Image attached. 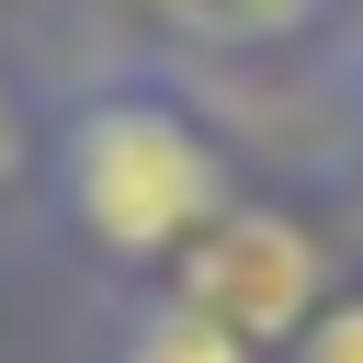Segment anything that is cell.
<instances>
[{
	"label": "cell",
	"instance_id": "6da1fadb",
	"mask_svg": "<svg viewBox=\"0 0 363 363\" xmlns=\"http://www.w3.org/2000/svg\"><path fill=\"white\" fill-rule=\"evenodd\" d=\"M57 193L102 261H182L227 216V159L170 102H91L57 136Z\"/></svg>",
	"mask_w": 363,
	"mask_h": 363
},
{
	"label": "cell",
	"instance_id": "7a4b0ae2",
	"mask_svg": "<svg viewBox=\"0 0 363 363\" xmlns=\"http://www.w3.org/2000/svg\"><path fill=\"white\" fill-rule=\"evenodd\" d=\"M170 295L193 306V318H216L227 340H250V352H295V329L329 306V261H318V238L295 227V216H261V204H227L193 250H182V272H170Z\"/></svg>",
	"mask_w": 363,
	"mask_h": 363
},
{
	"label": "cell",
	"instance_id": "3957f363",
	"mask_svg": "<svg viewBox=\"0 0 363 363\" xmlns=\"http://www.w3.org/2000/svg\"><path fill=\"white\" fill-rule=\"evenodd\" d=\"M113 363H261V352H250V340H227L216 318H193L182 295H147V306L125 318Z\"/></svg>",
	"mask_w": 363,
	"mask_h": 363
},
{
	"label": "cell",
	"instance_id": "277c9868",
	"mask_svg": "<svg viewBox=\"0 0 363 363\" xmlns=\"http://www.w3.org/2000/svg\"><path fill=\"white\" fill-rule=\"evenodd\" d=\"M295 363H363V295H329V306L295 329Z\"/></svg>",
	"mask_w": 363,
	"mask_h": 363
}]
</instances>
